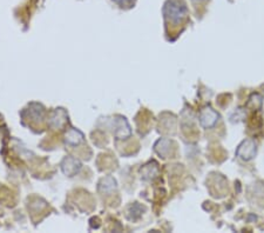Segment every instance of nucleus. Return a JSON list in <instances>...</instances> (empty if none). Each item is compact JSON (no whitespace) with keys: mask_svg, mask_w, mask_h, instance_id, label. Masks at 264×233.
<instances>
[{"mask_svg":"<svg viewBox=\"0 0 264 233\" xmlns=\"http://www.w3.org/2000/svg\"><path fill=\"white\" fill-rule=\"evenodd\" d=\"M194 2H203V0H194Z\"/></svg>","mask_w":264,"mask_h":233,"instance_id":"nucleus-3","label":"nucleus"},{"mask_svg":"<svg viewBox=\"0 0 264 233\" xmlns=\"http://www.w3.org/2000/svg\"><path fill=\"white\" fill-rule=\"evenodd\" d=\"M112 2H114L115 4H118L119 6H131L134 4V0H112Z\"/></svg>","mask_w":264,"mask_h":233,"instance_id":"nucleus-2","label":"nucleus"},{"mask_svg":"<svg viewBox=\"0 0 264 233\" xmlns=\"http://www.w3.org/2000/svg\"><path fill=\"white\" fill-rule=\"evenodd\" d=\"M164 15L169 22L177 24L185 18L187 15V9L185 5L180 0H169L164 7Z\"/></svg>","mask_w":264,"mask_h":233,"instance_id":"nucleus-1","label":"nucleus"}]
</instances>
